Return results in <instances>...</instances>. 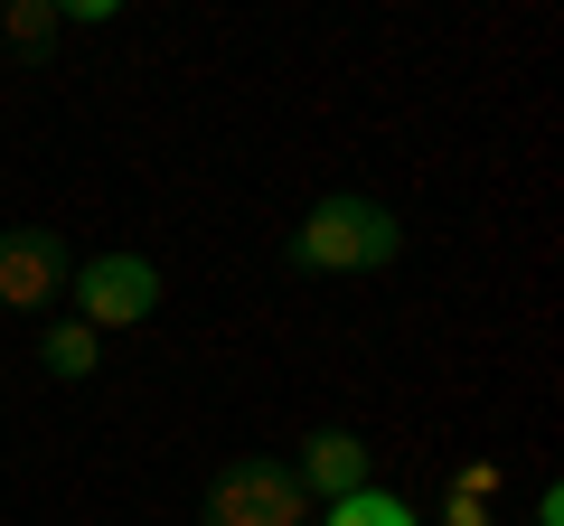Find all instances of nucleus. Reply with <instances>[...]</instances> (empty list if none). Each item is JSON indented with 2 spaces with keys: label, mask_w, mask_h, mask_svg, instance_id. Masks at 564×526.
I'll use <instances>...</instances> for the list:
<instances>
[{
  "label": "nucleus",
  "mask_w": 564,
  "mask_h": 526,
  "mask_svg": "<svg viewBox=\"0 0 564 526\" xmlns=\"http://www.w3.org/2000/svg\"><path fill=\"white\" fill-rule=\"evenodd\" d=\"M443 526H489V517H480V498H452V507H443Z\"/></svg>",
  "instance_id": "9"
},
{
  "label": "nucleus",
  "mask_w": 564,
  "mask_h": 526,
  "mask_svg": "<svg viewBox=\"0 0 564 526\" xmlns=\"http://www.w3.org/2000/svg\"><path fill=\"white\" fill-rule=\"evenodd\" d=\"M367 470H377V451H367L358 432H311L302 461H292V480H302V498H358Z\"/></svg>",
  "instance_id": "5"
},
{
  "label": "nucleus",
  "mask_w": 564,
  "mask_h": 526,
  "mask_svg": "<svg viewBox=\"0 0 564 526\" xmlns=\"http://www.w3.org/2000/svg\"><path fill=\"white\" fill-rule=\"evenodd\" d=\"M39 358H47V376H95L104 339H95L85 320H47V329H39Z\"/></svg>",
  "instance_id": "6"
},
{
  "label": "nucleus",
  "mask_w": 564,
  "mask_h": 526,
  "mask_svg": "<svg viewBox=\"0 0 564 526\" xmlns=\"http://www.w3.org/2000/svg\"><path fill=\"white\" fill-rule=\"evenodd\" d=\"M321 526H423L404 498H386V489H358V498H329Z\"/></svg>",
  "instance_id": "7"
},
{
  "label": "nucleus",
  "mask_w": 564,
  "mask_h": 526,
  "mask_svg": "<svg viewBox=\"0 0 564 526\" xmlns=\"http://www.w3.org/2000/svg\"><path fill=\"white\" fill-rule=\"evenodd\" d=\"M0 29H10L20 47H47L66 29V10H57V0H10V20H0Z\"/></svg>",
  "instance_id": "8"
},
{
  "label": "nucleus",
  "mask_w": 564,
  "mask_h": 526,
  "mask_svg": "<svg viewBox=\"0 0 564 526\" xmlns=\"http://www.w3.org/2000/svg\"><path fill=\"white\" fill-rule=\"evenodd\" d=\"M207 526H311V498L282 461H236L207 489Z\"/></svg>",
  "instance_id": "3"
},
{
  "label": "nucleus",
  "mask_w": 564,
  "mask_h": 526,
  "mask_svg": "<svg viewBox=\"0 0 564 526\" xmlns=\"http://www.w3.org/2000/svg\"><path fill=\"white\" fill-rule=\"evenodd\" d=\"M66 302H76V320L95 329V339H104V329H141L151 310H161V263L122 254V244H113V254H85L76 283H66Z\"/></svg>",
  "instance_id": "2"
},
{
  "label": "nucleus",
  "mask_w": 564,
  "mask_h": 526,
  "mask_svg": "<svg viewBox=\"0 0 564 526\" xmlns=\"http://www.w3.org/2000/svg\"><path fill=\"white\" fill-rule=\"evenodd\" d=\"M536 526H564V489H545V498H536Z\"/></svg>",
  "instance_id": "10"
},
{
  "label": "nucleus",
  "mask_w": 564,
  "mask_h": 526,
  "mask_svg": "<svg viewBox=\"0 0 564 526\" xmlns=\"http://www.w3.org/2000/svg\"><path fill=\"white\" fill-rule=\"evenodd\" d=\"M404 254V226L395 207L377 198H321L302 226H292V263L302 273H377V263Z\"/></svg>",
  "instance_id": "1"
},
{
  "label": "nucleus",
  "mask_w": 564,
  "mask_h": 526,
  "mask_svg": "<svg viewBox=\"0 0 564 526\" xmlns=\"http://www.w3.org/2000/svg\"><path fill=\"white\" fill-rule=\"evenodd\" d=\"M66 283H76V263H66L57 235H39V226L0 235V302H10V310H57Z\"/></svg>",
  "instance_id": "4"
}]
</instances>
